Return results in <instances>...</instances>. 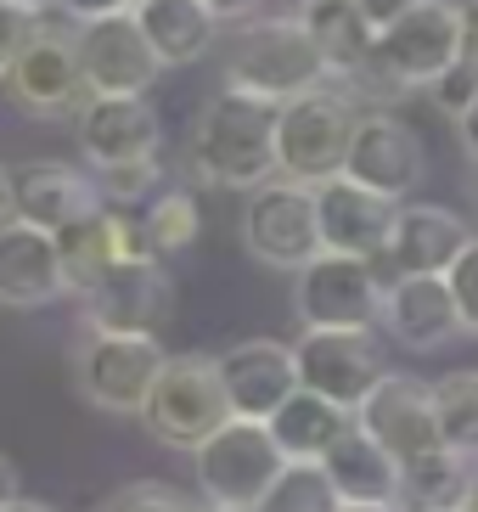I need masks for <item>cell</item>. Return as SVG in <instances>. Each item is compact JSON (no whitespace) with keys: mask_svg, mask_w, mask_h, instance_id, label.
Wrapping results in <instances>:
<instances>
[{"mask_svg":"<svg viewBox=\"0 0 478 512\" xmlns=\"http://www.w3.org/2000/svg\"><path fill=\"white\" fill-rule=\"evenodd\" d=\"M445 282H450V293H456V310H462V332L478 338V231H473V242H467L462 254L450 259Z\"/></svg>","mask_w":478,"mask_h":512,"instance_id":"d6a6232c","label":"cell"},{"mask_svg":"<svg viewBox=\"0 0 478 512\" xmlns=\"http://www.w3.org/2000/svg\"><path fill=\"white\" fill-rule=\"evenodd\" d=\"M62 254L57 231H40L29 220H0V304L6 310H40V304L62 299Z\"/></svg>","mask_w":478,"mask_h":512,"instance_id":"44dd1931","label":"cell"},{"mask_svg":"<svg viewBox=\"0 0 478 512\" xmlns=\"http://www.w3.org/2000/svg\"><path fill=\"white\" fill-rule=\"evenodd\" d=\"M434 512H462V507H434Z\"/></svg>","mask_w":478,"mask_h":512,"instance_id":"c3c4849f","label":"cell"},{"mask_svg":"<svg viewBox=\"0 0 478 512\" xmlns=\"http://www.w3.org/2000/svg\"><path fill=\"white\" fill-rule=\"evenodd\" d=\"M0 220H12V169L0 164Z\"/></svg>","mask_w":478,"mask_h":512,"instance_id":"b9f144b4","label":"cell"},{"mask_svg":"<svg viewBox=\"0 0 478 512\" xmlns=\"http://www.w3.org/2000/svg\"><path fill=\"white\" fill-rule=\"evenodd\" d=\"M276 119H282V102L225 85L214 102H203V113L192 124V152H186L192 175L203 186H225V192H254V186L276 181L282 175Z\"/></svg>","mask_w":478,"mask_h":512,"instance_id":"6da1fadb","label":"cell"},{"mask_svg":"<svg viewBox=\"0 0 478 512\" xmlns=\"http://www.w3.org/2000/svg\"><path fill=\"white\" fill-rule=\"evenodd\" d=\"M34 34H40V12H29V6H12V0H0V74H6L17 57H23V46H29Z\"/></svg>","mask_w":478,"mask_h":512,"instance_id":"836d02e7","label":"cell"},{"mask_svg":"<svg viewBox=\"0 0 478 512\" xmlns=\"http://www.w3.org/2000/svg\"><path fill=\"white\" fill-rule=\"evenodd\" d=\"M456 141H462V152L478 164V91L456 107Z\"/></svg>","mask_w":478,"mask_h":512,"instance_id":"8d00e7d4","label":"cell"},{"mask_svg":"<svg viewBox=\"0 0 478 512\" xmlns=\"http://www.w3.org/2000/svg\"><path fill=\"white\" fill-rule=\"evenodd\" d=\"M197 512H231V507H209V501H203V507H197Z\"/></svg>","mask_w":478,"mask_h":512,"instance_id":"bcb514c9","label":"cell"},{"mask_svg":"<svg viewBox=\"0 0 478 512\" xmlns=\"http://www.w3.org/2000/svg\"><path fill=\"white\" fill-rule=\"evenodd\" d=\"M192 467H197V496L209 501V507L259 512L265 490L287 467V451L276 445L270 422L231 417L225 428H214V434L192 451Z\"/></svg>","mask_w":478,"mask_h":512,"instance_id":"5b68a950","label":"cell"},{"mask_svg":"<svg viewBox=\"0 0 478 512\" xmlns=\"http://www.w3.org/2000/svg\"><path fill=\"white\" fill-rule=\"evenodd\" d=\"M57 12H68V17H74V23H90V17L135 12V0H57Z\"/></svg>","mask_w":478,"mask_h":512,"instance_id":"d590c367","label":"cell"},{"mask_svg":"<svg viewBox=\"0 0 478 512\" xmlns=\"http://www.w3.org/2000/svg\"><path fill=\"white\" fill-rule=\"evenodd\" d=\"M164 147V119L147 96H90L79 107V152L90 169H119L158 158Z\"/></svg>","mask_w":478,"mask_h":512,"instance_id":"9a60e30c","label":"cell"},{"mask_svg":"<svg viewBox=\"0 0 478 512\" xmlns=\"http://www.w3.org/2000/svg\"><path fill=\"white\" fill-rule=\"evenodd\" d=\"M102 512H197V501L169 479H135L107 496Z\"/></svg>","mask_w":478,"mask_h":512,"instance_id":"4dcf8cb0","label":"cell"},{"mask_svg":"<svg viewBox=\"0 0 478 512\" xmlns=\"http://www.w3.org/2000/svg\"><path fill=\"white\" fill-rule=\"evenodd\" d=\"M462 57V23H456V0H417L411 12L377 29L372 68L360 85H383V91H434L439 79Z\"/></svg>","mask_w":478,"mask_h":512,"instance_id":"3957f363","label":"cell"},{"mask_svg":"<svg viewBox=\"0 0 478 512\" xmlns=\"http://www.w3.org/2000/svg\"><path fill=\"white\" fill-rule=\"evenodd\" d=\"M85 327L107 332H158L175 310V282L164 271V254H141L107 265L102 282L90 287L85 299Z\"/></svg>","mask_w":478,"mask_h":512,"instance_id":"4fadbf2b","label":"cell"},{"mask_svg":"<svg viewBox=\"0 0 478 512\" xmlns=\"http://www.w3.org/2000/svg\"><path fill=\"white\" fill-rule=\"evenodd\" d=\"M355 124H360L355 91L338 85V79L282 102V119H276V164H282V175L304 186H321L332 175H344Z\"/></svg>","mask_w":478,"mask_h":512,"instance_id":"277c9868","label":"cell"},{"mask_svg":"<svg viewBox=\"0 0 478 512\" xmlns=\"http://www.w3.org/2000/svg\"><path fill=\"white\" fill-rule=\"evenodd\" d=\"M315 209H321V242H327L332 254L383 259L394 214H400V197L372 192L355 175H332V181L315 186Z\"/></svg>","mask_w":478,"mask_h":512,"instance_id":"ac0fdd59","label":"cell"},{"mask_svg":"<svg viewBox=\"0 0 478 512\" xmlns=\"http://www.w3.org/2000/svg\"><path fill=\"white\" fill-rule=\"evenodd\" d=\"M0 512H51V507H45V501H29V496H17V501H6V507H0Z\"/></svg>","mask_w":478,"mask_h":512,"instance_id":"ee69618b","label":"cell"},{"mask_svg":"<svg viewBox=\"0 0 478 512\" xmlns=\"http://www.w3.org/2000/svg\"><path fill=\"white\" fill-rule=\"evenodd\" d=\"M338 512H405L400 501H344Z\"/></svg>","mask_w":478,"mask_h":512,"instance_id":"60d3db41","label":"cell"},{"mask_svg":"<svg viewBox=\"0 0 478 512\" xmlns=\"http://www.w3.org/2000/svg\"><path fill=\"white\" fill-rule=\"evenodd\" d=\"M467 473H473V456L450 451V445H434V451L411 456V462H405V490H400V507H405V512L462 507Z\"/></svg>","mask_w":478,"mask_h":512,"instance_id":"4316f807","label":"cell"},{"mask_svg":"<svg viewBox=\"0 0 478 512\" xmlns=\"http://www.w3.org/2000/svg\"><path fill=\"white\" fill-rule=\"evenodd\" d=\"M231 417L237 411H231V394H225L220 355H203V349L169 355V366L158 372V383L147 394V411H141L152 439H164L169 451H197Z\"/></svg>","mask_w":478,"mask_h":512,"instance_id":"8992f818","label":"cell"},{"mask_svg":"<svg viewBox=\"0 0 478 512\" xmlns=\"http://www.w3.org/2000/svg\"><path fill=\"white\" fill-rule=\"evenodd\" d=\"M203 6H209L220 23H248V17H254L265 0H203Z\"/></svg>","mask_w":478,"mask_h":512,"instance_id":"74e56055","label":"cell"},{"mask_svg":"<svg viewBox=\"0 0 478 512\" xmlns=\"http://www.w3.org/2000/svg\"><path fill=\"white\" fill-rule=\"evenodd\" d=\"M332 68L321 57V46L310 40V29L293 17H248L225 51V85L265 102H293V96L327 85Z\"/></svg>","mask_w":478,"mask_h":512,"instance_id":"7a4b0ae2","label":"cell"},{"mask_svg":"<svg viewBox=\"0 0 478 512\" xmlns=\"http://www.w3.org/2000/svg\"><path fill=\"white\" fill-rule=\"evenodd\" d=\"M242 248L270 265V271H304L327 242H321V209H315V186L304 181H276L248 192L242 209Z\"/></svg>","mask_w":478,"mask_h":512,"instance_id":"9c48e42d","label":"cell"},{"mask_svg":"<svg viewBox=\"0 0 478 512\" xmlns=\"http://www.w3.org/2000/svg\"><path fill=\"white\" fill-rule=\"evenodd\" d=\"M135 17H141L152 51L164 57V68H186V62L209 57L214 34H220V17L203 0H141Z\"/></svg>","mask_w":478,"mask_h":512,"instance_id":"484cf974","label":"cell"},{"mask_svg":"<svg viewBox=\"0 0 478 512\" xmlns=\"http://www.w3.org/2000/svg\"><path fill=\"white\" fill-rule=\"evenodd\" d=\"M12 6H29V12H45V6H57V0H12Z\"/></svg>","mask_w":478,"mask_h":512,"instance_id":"f6af8a7d","label":"cell"},{"mask_svg":"<svg viewBox=\"0 0 478 512\" xmlns=\"http://www.w3.org/2000/svg\"><path fill=\"white\" fill-rule=\"evenodd\" d=\"M164 366H169V349L158 344V332L85 327L79 355H74L79 394H85L96 411H113V417H141Z\"/></svg>","mask_w":478,"mask_h":512,"instance_id":"52a82bcc","label":"cell"},{"mask_svg":"<svg viewBox=\"0 0 478 512\" xmlns=\"http://www.w3.org/2000/svg\"><path fill=\"white\" fill-rule=\"evenodd\" d=\"M135 6H141V0H135Z\"/></svg>","mask_w":478,"mask_h":512,"instance_id":"681fc988","label":"cell"},{"mask_svg":"<svg viewBox=\"0 0 478 512\" xmlns=\"http://www.w3.org/2000/svg\"><path fill=\"white\" fill-rule=\"evenodd\" d=\"M23 496V484H17V467H12V456L0 451V507H6V501H17Z\"/></svg>","mask_w":478,"mask_h":512,"instance_id":"ab89813d","label":"cell"},{"mask_svg":"<svg viewBox=\"0 0 478 512\" xmlns=\"http://www.w3.org/2000/svg\"><path fill=\"white\" fill-rule=\"evenodd\" d=\"M456 23H462V57H456V68L478 79V0H456Z\"/></svg>","mask_w":478,"mask_h":512,"instance_id":"e575fe53","label":"cell"},{"mask_svg":"<svg viewBox=\"0 0 478 512\" xmlns=\"http://www.w3.org/2000/svg\"><path fill=\"white\" fill-rule=\"evenodd\" d=\"M383 293L389 276L377 259L321 248L304 271H293V316L299 327H377Z\"/></svg>","mask_w":478,"mask_h":512,"instance_id":"ba28073f","label":"cell"},{"mask_svg":"<svg viewBox=\"0 0 478 512\" xmlns=\"http://www.w3.org/2000/svg\"><path fill=\"white\" fill-rule=\"evenodd\" d=\"M473 214H478V181H473Z\"/></svg>","mask_w":478,"mask_h":512,"instance_id":"7dc6e473","label":"cell"},{"mask_svg":"<svg viewBox=\"0 0 478 512\" xmlns=\"http://www.w3.org/2000/svg\"><path fill=\"white\" fill-rule=\"evenodd\" d=\"M74 46H79V68H85L90 96H147L158 85V74H164V57L152 51V40L135 12L79 23Z\"/></svg>","mask_w":478,"mask_h":512,"instance_id":"30bf717a","label":"cell"},{"mask_svg":"<svg viewBox=\"0 0 478 512\" xmlns=\"http://www.w3.org/2000/svg\"><path fill=\"white\" fill-rule=\"evenodd\" d=\"M107 197L102 181L74 164H23L12 169V214L40 231H68L74 220L96 214Z\"/></svg>","mask_w":478,"mask_h":512,"instance_id":"7402d4cb","label":"cell"},{"mask_svg":"<svg viewBox=\"0 0 478 512\" xmlns=\"http://www.w3.org/2000/svg\"><path fill=\"white\" fill-rule=\"evenodd\" d=\"M338 507H344V496H338V484H332L327 467L293 462V456H287V467L276 473V484L259 501V512H338Z\"/></svg>","mask_w":478,"mask_h":512,"instance_id":"83f0119b","label":"cell"},{"mask_svg":"<svg viewBox=\"0 0 478 512\" xmlns=\"http://www.w3.org/2000/svg\"><path fill=\"white\" fill-rule=\"evenodd\" d=\"M321 467L332 473V484H338L344 501H400V490H405V462L383 439L366 434L360 422L321 456Z\"/></svg>","mask_w":478,"mask_h":512,"instance_id":"cb8c5ba5","label":"cell"},{"mask_svg":"<svg viewBox=\"0 0 478 512\" xmlns=\"http://www.w3.org/2000/svg\"><path fill=\"white\" fill-rule=\"evenodd\" d=\"M360 6H366V17H372L377 29H383V23H394L400 12H411L417 0H360Z\"/></svg>","mask_w":478,"mask_h":512,"instance_id":"f35d334b","label":"cell"},{"mask_svg":"<svg viewBox=\"0 0 478 512\" xmlns=\"http://www.w3.org/2000/svg\"><path fill=\"white\" fill-rule=\"evenodd\" d=\"M434 406H439V439L478 462V372H445L434 383Z\"/></svg>","mask_w":478,"mask_h":512,"instance_id":"f546056e","label":"cell"},{"mask_svg":"<svg viewBox=\"0 0 478 512\" xmlns=\"http://www.w3.org/2000/svg\"><path fill=\"white\" fill-rule=\"evenodd\" d=\"M0 85H6L17 113H29V119H62V113H74V107L90 102L74 34L45 29V23L29 46H23V57L0 74Z\"/></svg>","mask_w":478,"mask_h":512,"instance_id":"8fae6325","label":"cell"},{"mask_svg":"<svg viewBox=\"0 0 478 512\" xmlns=\"http://www.w3.org/2000/svg\"><path fill=\"white\" fill-rule=\"evenodd\" d=\"M293 349H299L304 389L327 394V400H338L349 411L377 389V377L389 372L372 327H304V338Z\"/></svg>","mask_w":478,"mask_h":512,"instance_id":"7c38bea8","label":"cell"},{"mask_svg":"<svg viewBox=\"0 0 478 512\" xmlns=\"http://www.w3.org/2000/svg\"><path fill=\"white\" fill-rule=\"evenodd\" d=\"M220 377H225V394H231V411L254 417V422H270L276 406L304 383L299 349L276 344V338H242V344H231L220 355Z\"/></svg>","mask_w":478,"mask_h":512,"instance_id":"ffe728a7","label":"cell"},{"mask_svg":"<svg viewBox=\"0 0 478 512\" xmlns=\"http://www.w3.org/2000/svg\"><path fill=\"white\" fill-rule=\"evenodd\" d=\"M344 175H355L360 186H372L383 197H411L428 175V158H422V136L394 113H360L355 141H349Z\"/></svg>","mask_w":478,"mask_h":512,"instance_id":"2e32d148","label":"cell"},{"mask_svg":"<svg viewBox=\"0 0 478 512\" xmlns=\"http://www.w3.org/2000/svg\"><path fill=\"white\" fill-rule=\"evenodd\" d=\"M377 327H389V338L411 355H439L462 332V310H456L445 271L394 276L389 293H383V321Z\"/></svg>","mask_w":478,"mask_h":512,"instance_id":"e0dca14e","label":"cell"},{"mask_svg":"<svg viewBox=\"0 0 478 512\" xmlns=\"http://www.w3.org/2000/svg\"><path fill=\"white\" fill-rule=\"evenodd\" d=\"M349 428H355V411L327 400V394L304 389V383L287 394L282 406H276V417H270V434H276V445H282L293 462H321Z\"/></svg>","mask_w":478,"mask_h":512,"instance_id":"d4e9b609","label":"cell"},{"mask_svg":"<svg viewBox=\"0 0 478 512\" xmlns=\"http://www.w3.org/2000/svg\"><path fill=\"white\" fill-rule=\"evenodd\" d=\"M141 226H147V242L158 254H180V248H192L197 231H203V209H197V197L186 186H164V192L147 197V209H141Z\"/></svg>","mask_w":478,"mask_h":512,"instance_id":"f1b7e54d","label":"cell"},{"mask_svg":"<svg viewBox=\"0 0 478 512\" xmlns=\"http://www.w3.org/2000/svg\"><path fill=\"white\" fill-rule=\"evenodd\" d=\"M96 181H102V197L107 203H141V197L164 192L158 186V158H141V164H119V169H96Z\"/></svg>","mask_w":478,"mask_h":512,"instance_id":"1f68e13d","label":"cell"},{"mask_svg":"<svg viewBox=\"0 0 478 512\" xmlns=\"http://www.w3.org/2000/svg\"><path fill=\"white\" fill-rule=\"evenodd\" d=\"M355 422L372 439H383L400 462L445 445V439H439L434 383H422V377H411V372H383L377 377V389L355 406Z\"/></svg>","mask_w":478,"mask_h":512,"instance_id":"5bb4252c","label":"cell"},{"mask_svg":"<svg viewBox=\"0 0 478 512\" xmlns=\"http://www.w3.org/2000/svg\"><path fill=\"white\" fill-rule=\"evenodd\" d=\"M473 242V226H467L456 209L445 203H422V197H405L400 214H394L389 248H383V276H417V271H450V259Z\"/></svg>","mask_w":478,"mask_h":512,"instance_id":"d6986e66","label":"cell"},{"mask_svg":"<svg viewBox=\"0 0 478 512\" xmlns=\"http://www.w3.org/2000/svg\"><path fill=\"white\" fill-rule=\"evenodd\" d=\"M462 512H478V462H473V473H467V490H462Z\"/></svg>","mask_w":478,"mask_h":512,"instance_id":"7bdbcfd3","label":"cell"},{"mask_svg":"<svg viewBox=\"0 0 478 512\" xmlns=\"http://www.w3.org/2000/svg\"><path fill=\"white\" fill-rule=\"evenodd\" d=\"M293 12L310 29V40L321 46L332 79L355 91L366 79V68H372V46H377V23L366 17V6L360 0H299Z\"/></svg>","mask_w":478,"mask_h":512,"instance_id":"603a6c76","label":"cell"}]
</instances>
